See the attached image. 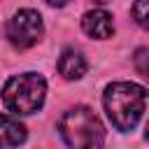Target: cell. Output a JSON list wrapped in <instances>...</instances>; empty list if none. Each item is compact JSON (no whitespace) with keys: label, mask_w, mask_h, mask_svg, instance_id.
I'll return each mask as SVG.
<instances>
[{"label":"cell","mask_w":149,"mask_h":149,"mask_svg":"<svg viewBox=\"0 0 149 149\" xmlns=\"http://www.w3.org/2000/svg\"><path fill=\"white\" fill-rule=\"evenodd\" d=\"M47 2H49V5H54V7H63L68 0H47Z\"/></svg>","instance_id":"cell-10"},{"label":"cell","mask_w":149,"mask_h":149,"mask_svg":"<svg viewBox=\"0 0 149 149\" xmlns=\"http://www.w3.org/2000/svg\"><path fill=\"white\" fill-rule=\"evenodd\" d=\"M144 137L149 140V123H147V128H144Z\"/></svg>","instance_id":"cell-11"},{"label":"cell","mask_w":149,"mask_h":149,"mask_svg":"<svg viewBox=\"0 0 149 149\" xmlns=\"http://www.w3.org/2000/svg\"><path fill=\"white\" fill-rule=\"evenodd\" d=\"M58 133L70 149H102L105 128L88 107H72L58 121Z\"/></svg>","instance_id":"cell-2"},{"label":"cell","mask_w":149,"mask_h":149,"mask_svg":"<svg viewBox=\"0 0 149 149\" xmlns=\"http://www.w3.org/2000/svg\"><path fill=\"white\" fill-rule=\"evenodd\" d=\"M81 28H84L86 35H91L95 40H107L114 33V21H112V16L105 9H93V12H86L84 14Z\"/></svg>","instance_id":"cell-5"},{"label":"cell","mask_w":149,"mask_h":149,"mask_svg":"<svg viewBox=\"0 0 149 149\" xmlns=\"http://www.w3.org/2000/svg\"><path fill=\"white\" fill-rule=\"evenodd\" d=\"M133 65H135V70L149 81V47H142V49L135 51V56H133Z\"/></svg>","instance_id":"cell-9"},{"label":"cell","mask_w":149,"mask_h":149,"mask_svg":"<svg viewBox=\"0 0 149 149\" xmlns=\"http://www.w3.org/2000/svg\"><path fill=\"white\" fill-rule=\"evenodd\" d=\"M86 58L74 51V49H65L58 58V72L65 77V79H79L84 72H86Z\"/></svg>","instance_id":"cell-7"},{"label":"cell","mask_w":149,"mask_h":149,"mask_svg":"<svg viewBox=\"0 0 149 149\" xmlns=\"http://www.w3.org/2000/svg\"><path fill=\"white\" fill-rule=\"evenodd\" d=\"M47 95V81L37 72H23L12 77L2 88V102L14 114H35Z\"/></svg>","instance_id":"cell-3"},{"label":"cell","mask_w":149,"mask_h":149,"mask_svg":"<svg viewBox=\"0 0 149 149\" xmlns=\"http://www.w3.org/2000/svg\"><path fill=\"white\" fill-rule=\"evenodd\" d=\"M102 102L116 130H133L144 112L147 91L133 81H114L107 86Z\"/></svg>","instance_id":"cell-1"},{"label":"cell","mask_w":149,"mask_h":149,"mask_svg":"<svg viewBox=\"0 0 149 149\" xmlns=\"http://www.w3.org/2000/svg\"><path fill=\"white\" fill-rule=\"evenodd\" d=\"M42 33H44L42 16L35 9H19L7 23V37L19 49H28L35 42H40Z\"/></svg>","instance_id":"cell-4"},{"label":"cell","mask_w":149,"mask_h":149,"mask_svg":"<svg viewBox=\"0 0 149 149\" xmlns=\"http://www.w3.org/2000/svg\"><path fill=\"white\" fill-rule=\"evenodd\" d=\"M93 2H100V5H105V2H109V0H93Z\"/></svg>","instance_id":"cell-12"},{"label":"cell","mask_w":149,"mask_h":149,"mask_svg":"<svg viewBox=\"0 0 149 149\" xmlns=\"http://www.w3.org/2000/svg\"><path fill=\"white\" fill-rule=\"evenodd\" d=\"M133 19L137 26L149 30V0H135L133 2Z\"/></svg>","instance_id":"cell-8"},{"label":"cell","mask_w":149,"mask_h":149,"mask_svg":"<svg viewBox=\"0 0 149 149\" xmlns=\"http://www.w3.org/2000/svg\"><path fill=\"white\" fill-rule=\"evenodd\" d=\"M23 140H26V126L7 114H0V149L19 147Z\"/></svg>","instance_id":"cell-6"}]
</instances>
